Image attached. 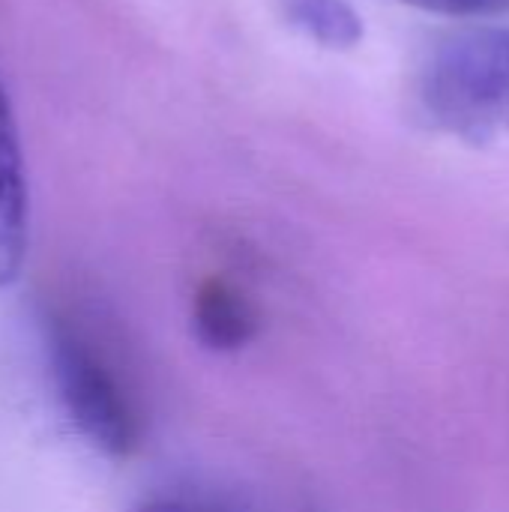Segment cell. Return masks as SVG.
<instances>
[{
  "label": "cell",
  "instance_id": "1",
  "mask_svg": "<svg viewBox=\"0 0 509 512\" xmlns=\"http://www.w3.org/2000/svg\"><path fill=\"white\" fill-rule=\"evenodd\" d=\"M420 102L432 123L468 144L509 135V27L444 39L423 63Z\"/></svg>",
  "mask_w": 509,
  "mask_h": 512
},
{
  "label": "cell",
  "instance_id": "2",
  "mask_svg": "<svg viewBox=\"0 0 509 512\" xmlns=\"http://www.w3.org/2000/svg\"><path fill=\"white\" fill-rule=\"evenodd\" d=\"M45 345L57 399L72 429L102 456H126L135 447L138 432L114 375L90 351V345L63 324L48 327Z\"/></svg>",
  "mask_w": 509,
  "mask_h": 512
},
{
  "label": "cell",
  "instance_id": "3",
  "mask_svg": "<svg viewBox=\"0 0 509 512\" xmlns=\"http://www.w3.org/2000/svg\"><path fill=\"white\" fill-rule=\"evenodd\" d=\"M30 249V186L15 114L0 84V288L21 279Z\"/></svg>",
  "mask_w": 509,
  "mask_h": 512
},
{
  "label": "cell",
  "instance_id": "4",
  "mask_svg": "<svg viewBox=\"0 0 509 512\" xmlns=\"http://www.w3.org/2000/svg\"><path fill=\"white\" fill-rule=\"evenodd\" d=\"M192 333L213 351H237L255 336V312L222 282H207L192 303Z\"/></svg>",
  "mask_w": 509,
  "mask_h": 512
},
{
  "label": "cell",
  "instance_id": "5",
  "mask_svg": "<svg viewBox=\"0 0 509 512\" xmlns=\"http://www.w3.org/2000/svg\"><path fill=\"white\" fill-rule=\"evenodd\" d=\"M273 6L321 48L348 51L363 39V18L348 0H273Z\"/></svg>",
  "mask_w": 509,
  "mask_h": 512
},
{
  "label": "cell",
  "instance_id": "6",
  "mask_svg": "<svg viewBox=\"0 0 509 512\" xmlns=\"http://www.w3.org/2000/svg\"><path fill=\"white\" fill-rule=\"evenodd\" d=\"M399 3L441 12V15H492L509 9V0H399Z\"/></svg>",
  "mask_w": 509,
  "mask_h": 512
},
{
  "label": "cell",
  "instance_id": "7",
  "mask_svg": "<svg viewBox=\"0 0 509 512\" xmlns=\"http://www.w3.org/2000/svg\"><path fill=\"white\" fill-rule=\"evenodd\" d=\"M132 512H195V510H189V507H177V504H147V507H141V510H132Z\"/></svg>",
  "mask_w": 509,
  "mask_h": 512
}]
</instances>
